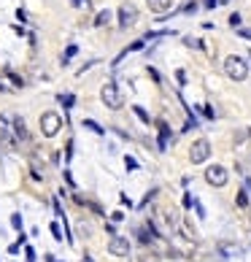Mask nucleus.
<instances>
[{
  "instance_id": "obj_1",
  "label": "nucleus",
  "mask_w": 251,
  "mask_h": 262,
  "mask_svg": "<svg viewBox=\"0 0 251 262\" xmlns=\"http://www.w3.org/2000/svg\"><path fill=\"white\" fill-rule=\"evenodd\" d=\"M224 71H227V76L233 81H243L246 76H248V62L243 60V57H227L224 60Z\"/></svg>"
},
{
  "instance_id": "obj_2",
  "label": "nucleus",
  "mask_w": 251,
  "mask_h": 262,
  "mask_svg": "<svg viewBox=\"0 0 251 262\" xmlns=\"http://www.w3.org/2000/svg\"><path fill=\"white\" fill-rule=\"evenodd\" d=\"M100 98H103V103H105V105H108V108H113V111H117V108H122V105H124V98H122V92H119V86H117V84H113V81H108V84H105V86H103V92H100Z\"/></svg>"
},
{
  "instance_id": "obj_3",
  "label": "nucleus",
  "mask_w": 251,
  "mask_h": 262,
  "mask_svg": "<svg viewBox=\"0 0 251 262\" xmlns=\"http://www.w3.org/2000/svg\"><path fill=\"white\" fill-rule=\"evenodd\" d=\"M208 157H211V143L206 138H200V141L192 143V149H189V160L192 162H206Z\"/></svg>"
},
{
  "instance_id": "obj_4",
  "label": "nucleus",
  "mask_w": 251,
  "mask_h": 262,
  "mask_svg": "<svg viewBox=\"0 0 251 262\" xmlns=\"http://www.w3.org/2000/svg\"><path fill=\"white\" fill-rule=\"evenodd\" d=\"M135 22H138V8H135L132 3H122V8H119V27H132Z\"/></svg>"
},
{
  "instance_id": "obj_5",
  "label": "nucleus",
  "mask_w": 251,
  "mask_h": 262,
  "mask_svg": "<svg viewBox=\"0 0 251 262\" xmlns=\"http://www.w3.org/2000/svg\"><path fill=\"white\" fill-rule=\"evenodd\" d=\"M60 127H62V119H60L57 114H43V116H41V130H43V135H49V138H52V135L60 133Z\"/></svg>"
},
{
  "instance_id": "obj_6",
  "label": "nucleus",
  "mask_w": 251,
  "mask_h": 262,
  "mask_svg": "<svg viewBox=\"0 0 251 262\" xmlns=\"http://www.w3.org/2000/svg\"><path fill=\"white\" fill-rule=\"evenodd\" d=\"M206 181L211 184V187H224L227 184V170L221 168V165H211V168L206 170Z\"/></svg>"
},
{
  "instance_id": "obj_7",
  "label": "nucleus",
  "mask_w": 251,
  "mask_h": 262,
  "mask_svg": "<svg viewBox=\"0 0 251 262\" xmlns=\"http://www.w3.org/2000/svg\"><path fill=\"white\" fill-rule=\"evenodd\" d=\"M108 251H111V254H117V257H127L130 254V241L122 238V235H113L111 244H108Z\"/></svg>"
},
{
  "instance_id": "obj_8",
  "label": "nucleus",
  "mask_w": 251,
  "mask_h": 262,
  "mask_svg": "<svg viewBox=\"0 0 251 262\" xmlns=\"http://www.w3.org/2000/svg\"><path fill=\"white\" fill-rule=\"evenodd\" d=\"M146 3H149V8L154 14H165V11H170L173 0H146Z\"/></svg>"
},
{
  "instance_id": "obj_9",
  "label": "nucleus",
  "mask_w": 251,
  "mask_h": 262,
  "mask_svg": "<svg viewBox=\"0 0 251 262\" xmlns=\"http://www.w3.org/2000/svg\"><path fill=\"white\" fill-rule=\"evenodd\" d=\"M84 127L89 130V133H95V135H103V133H105V127H100L95 119H84Z\"/></svg>"
},
{
  "instance_id": "obj_10",
  "label": "nucleus",
  "mask_w": 251,
  "mask_h": 262,
  "mask_svg": "<svg viewBox=\"0 0 251 262\" xmlns=\"http://www.w3.org/2000/svg\"><path fill=\"white\" fill-rule=\"evenodd\" d=\"M111 19H113V14L108 11V8H105V11H100V14H98V19H95V25H108Z\"/></svg>"
},
{
  "instance_id": "obj_11",
  "label": "nucleus",
  "mask_w": 251,
  "mask_h": 262,
  "mask_svg": "<svg viewBox=\"0 0 251 262\" xmlns=\"http://www.w3.org/2000/svg\"><path fill=\"white\" fill-rule=\"evenodd\" d=\"M57 100H60V103L65 105V108H73V103H76V98H73L71 92H67V95H60V98H57Z\"/></svg>"
},
{
  "instance_id": "obj_12",
  "label": "nucleus",
  "mask_w": 251,
  "mask_h": 262,
  "mask_svg": "<svg viewBox=\"0 0 251 262\" xmlns=\"http://www.w3.org/2000/svg\"><path fill=\"white\" fill-rule=\"evenodd\" d=\"M14 127H16V135L27 138V130H25V119H14Z\"/></svg>"
},
{
  "instance_id": "obj_13",
  "label": "nucleus",
  "mask_w": 251,
  "mask_h": 262,
  "mask_svg": "<svg viewBox=\"0 0 251 262\" xmlns=\"http://www.w3.org/2000/svg\"><path fill=\"white\" fill-rule=\"evenodd\" d=\"M132 111H135V114H138V116H141V122H146V124L151 122V119H149V114H146V111H143V108H141V105H132Z\"/></svg>"
},
{
  "instance_id": "obj_14",
  "label": "nucleus",
  "mask_w": 251,
  "mask_h": 262,
  "mask_svg": "<svg viewBox=\"0 0 251 262\" xmlns=\"http://www.w3.org/2000/svg\"><path fill=\"white\" fill-rule=\"evenodd\" d=\"M124 165H127V170H138V160H135V157H130V154L124 157Z\"/></svg>"
},
{
  "instance_id": "obj_15",
  "label": "nucleus",
  "mask_w": 251,
  "mask_h": 262,
  "mask_svg": "<svg viewBox=\"0 0 251 262\" xmlns=\"http://www.w3.org/2000/svg\"><path fill=\"white\" fill-rule=\"evenodd\" d=\"M49 230H52V235H54L57 241H62V238H65V235H62V230H60V225H57V222H54V225H52Z\"/></svg>"
},
{
  "instance_id": "obj_16",
  "label": "nucleus",
  "mask_w": 251,
  "mask_h": 262,
  "mask_svg": "<svg viewBox=\"0 0 251 262\" xmlns=\"http://www.w3.org/2000/svg\"><path fill=\"white\" fill-rule=\"evenodd\" d=\"M246 203H248V195H246L243 189H240V192H238V206H243V208H246Z\"/></svg>"
},
{
  "instance_id": "obj_17",
  "label": "nucleus",
  "mask_w": 251,
  "mask_h": 262,
  "mask_svg": "<svg viewBox=\"0 0 251 262\" xmlns=\"http://www.w3.org/2000/svg\"><path fill=\"white\" fill-rule=\"evenodd\" d=\"M11 225H14L16 230H22V216H19V213H11Z\"/></svg>"
},
{
  "instance_id": "obj_18",
  "label": "nucleus",
  "mask_w": 251,
  "mask_h": 262,
  "mask_svg": "<svg viewBox=\"0 0 251 262\" xmlns=\"http://www.w3.org/2000/svg\"><path fill=\"white\" fill-rule=\"evenodd\" d=\"M73 54H76V46H67V52H65V57H62V62H67Z\"/></svg>"
},
{
  "instance_id": "obj_19",
  "label": "nucleus",
  "mask_w": 251,
  "mask_h": 262,
  "mask_svg": "<svg viewBox=\"0 0 251 262\" xmlns=\"http://www.w3.org/2000/svg\"><path fill=\"white\" fill-rule=\"evenodd\" d=\"M230 25H233V27H240V14H233V16H230Z\"/></svg>"
},
{
  "instance_id": "obj_20",
  "label": "nucleus",
  "mask_w": 251,
  "mask_h": 262,
  "mask_svg": "<svg viewBox=\"0 0 251 262\" xmlns=\"http://www.w3.org/2000/svg\"><path fill=\"white\" fill-rule=\"evenodd\" d=\"M187 46H195V49H202V43L195 41V38H187Z\"/></svg>"
},
{
  "instance_id": "obj_21",
  "label": "nucleus",
  "mask_w": 251,
  "mask_h": 262,
  "mask_svg": "<svg viewBox=\"0 0 251 262\" xmlns=\"http://www.w3.org/2000/svg\"><path fill=\"white\" fill-rule=\"evenodd\" d=\"M54 213H57V216H65V213H62V206H60V200H54Z\"/></svg>"
},
{
  "instance_id": "obj_22",
  "label": "nucleus",
  "mask_w": 251,
  "mask_h": 262,
  "mask_svg": "<svg viewBox=\"0 0 251 262\" xmlns=\"http://www.w3.org/2000/svg\"><path fill=\"white\" fill-rule=\"evenodd\" d=\"M25 254H27V262H33V259H35V251H33L30 246H27V249H25Z\"/></svg>"
},
{
  "instance_id": "obj_23",
  "label": "nucleus",
  "mask_w": 251,
  "mask_h": 262,
  "mask_svg": "<svg viewBox=\"0 0 251 262\" xmlns=\"http://www.w3.org/2000/svg\"><path fill=\"white\" fill-rule=\"evenodd\" d=\"M73 6H89V0H71Z\"/></svg>"
},
{
  "instance_id": "obj_24",
  "label": "nucleus",
  "mask_w": 251,
  "mask_h": 262,
  "mask_svg": "<svg viewBox=\"0 0 251 262\" xmlns=\"http://www.w3.org/2000/svg\"><path fill=\"white\" fill-rule=\"evenodd\" d=\"M214 6H219V0H206V8H214Z\"/></svg>"
},
{
  "instance_id": "obj_25",
  "label": "nucleus",
  "mask_w": 251,
  "mask_h": 262,
  "mask_svg": "<svg viewBox=\"0 0 251 262\" xmlns=\"http://www.w3.org/2000/svg\"><path fill=\"white\" fill-rule=\"evenodd\" d=\"M46 262H60V259H57L54 254H46Z\"/></svg>"
},
{
  "instance_id": "obj_26",
  "label": "nucleus",
  "mask_w": 251,
  "mask_h": 262,
  "mask_svg": "<svg viewBox=\"0 0 251 262\" xmlns=\"http://www.w3.org/2000/svg\"><path fill=\"white\" fill-rule=\"evenodd\" d=\"M240 35H243V38H248V41H251V30H240Z\"/></svg>"
},
{
  "instance_id": "obj_27",
  "label": "nucleus",
  "mask_w": 251,
  "mask_h": 262,
  "mask_svg": "<svg viewBox=\"0 0 251 262\" xmlns=\"http://www.w3.org/2000/svg\"><path fill=\"white\" fill-rule=\"evenodd\" d=\"M81 262H92V257H84V259H81Z\"/></svg>"
},
{
  "instance_id": "obj_28",
  "label": "nucleus",
  "mask_w": 251,
  "mask_h": 262,
  "mask_svg": "<svg viewBox=\"0 0 251 262\" xmlns=\"http://www.w3.org/2000/svg\"><path fill=\"white\" fill-rule=\"evenodd\" d=\"M224 3H230V0H219V6H224Z\"/></svg>"
},
{
  "instance_id": "obj_29",
  "label": "nucleus",
  "mask_w": 251,
  "mask_h": 262,
  "mask_svg": "<svg viewBox=\"0 0 251 262\" xmlns=\"http://www.w3.org/2000/svg\"><path fill=\"white\" fill-rule=\"evenodd\" d=\"M0 90H3V84H0Z\"/></svg>"
}]
</instances>
